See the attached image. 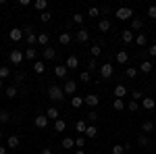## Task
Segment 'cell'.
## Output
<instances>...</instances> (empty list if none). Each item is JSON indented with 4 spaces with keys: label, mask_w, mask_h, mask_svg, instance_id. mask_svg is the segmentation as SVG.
<instances>
[{
    "label": "cell",
    "mask_w": 156,
    "mask_h": 154,
    "mask_svg": "<svg viewBox=\"0 0 156 154\" xmlns=\"http://www.w3.org/2000/svg\"><path fill=\"white\" fill-rule=\"evenodd\" d=\"M48 98H50V100H56V102L65 100V92H62V88H58V85H50V88H48Z\"/></svg>",
    "instance_id": "obj_1"
},
{
    "label": "cell",
    "mask_w": 156,
    "mask_h": 154,
    "mask_svg": "<svg viewBox=\"0 0 156 154\" xmlns=\"http://www.w3.org/2000/svg\"><path fill=\"white\" fill-rule=\"evenodd\" d=\"M115 17L121 19V21H127V19H131V17H133V11L129 9V6H121V9L115 11Z\"/></svg>",
    "instance_id": "obj_2"
},
{
    "label": "cell",
    "mask_w": 156,
    "mask_h": 154,
    "mask_svg": "<svg viewBox=\"0 0 156 154\" xmlns=\"http://www.w3.org/2000/svg\"><path fill=\"white\" fill-rule=\"evenodd\" d=\"M112 73H115V67H112L110 63L100 65V77H102V79H110V77H112Z\"/></svg>",
    "instance_id": "obj_3"
},
{
    "label": "cell",
    "mask_w": 156,
    "mask_h": 154,
    "mask_svg": "<svg viewBox=\"0 0 156 154\" xmlns=\"http://www.w3.org/2000/svg\"><path fill=\"white\" fill-rule=\"evenodd\" d=\"M9 38H11L12 42H19V40H23V29H21V27H12L11 31H9Z\"/></svg>",
    "instance_id": "obj_4"
},
{
    "label": "cell",
    "mask_w": 156,
    "mask_h": 154,
    "mask_svg": "<svg viewBox=\"0 0 156 154\" xmlns=\"http://www.w3.org/2000/svg\"><path fill=\"white\" fill-rule=\"evenodd\" d=\"M48 121H50V119L46 117V115H37V117L34 119L36 127H40V129H46V127H48Z\"/></svg>",
    "instance_id": "obj_5"
},
{
    "label": "cell",
    "mask_w": 156,
    "mask_h": 154,
    "mask_svg": "<svg viewBox=\"0 0 156 154\" xmlns=\"http://www.w3.org/2000/svg\"><path fill=\"white\" fill-rule=\"evenodd\" d=\"M75 40H77V42H79V44H85V42H87V40H90V31H87V29H83V27H81V29H79V31H77V34H75Z\"/></svg>",
    "instance_id": "obj_6"
},
{
    "label": "cell",
    "mask_w": 156,
    "mask_h": 154,
    "mask_svg": "<svg viewBox=\"0 0 156 154\" xmlns=\"http://www.w3.org/2000/svg\"><path fill=\"white\" fill-rule=\"evenodd\" d=\"M83 102H85V104H87L90 108H96V106H98V102H100V98H98L96 94H87V96L83 98Z\"/></svg>",
    "instance_id": "obj_7"
},
{
    "label": "cell",
    "mask_w": 156,
    "mask_h": 154,
    "mask_svg": "<svg viewBox=\"0 0 156 154\" xmlns=\"http://www.w3.org/2000/svg\"><path fill=\"white\" fill-rule=\"evenodd\" d=\"M75 90H77V83L73 81V79L65 81V85H62V92H65V94H71V96H75Z\"/></svg>",
    "instance_id": "obj_8"
},
{
    "label": "cell",
    "mask_w": 156,
    "mask_h": 154,
    "mask_svg": "<svg viewBox=\"0 0 156 154\" xmlns=\"http://www.w3.org/2000/svg\"><path fill=\"white\" fill-rule=\"evenodd\" d=\"M42 54H44V59H46V60H54V59H56V48L46 46L44 50H42Z\"/></svg>",
    "instance_id": "obj_9"
},
{
    "label": "cell",
    "mask_w": 156,
    "mask_h": 154,
    "mask_svg": "<svg viewBox=\"0 0 156 154\" xmlns=\"http://www.w3.org/2000/svg\"><path fill=\"white\" fill-rule=\"evenodd\" d=\"M11 63L12 65H21V63H23V52H21V50H12L11 52Z\"/></svg>",
    "instance_id": "obj_10"
},
{
    "label": "cell",
    "mask_w": 156,
    "mask_h": 154,
    "mask_svg": "<svg viewBox=\"0 0 156 154\" xmlns=\"http://www.w3.org/2000/svg\"><path fill=\"white\" fill-rule=\"evenodd\" d=\"M65 67H67V69H71V71H75V69H77V67H79V59H77V56H69V59H67V63H65Z\"/></svg>",
    "instance_id": "obj_11"
},
{
    "label": "cell",
    "mask_w": 156,
    "mask_h": 154,
    "mask_svg": "<svg viewBox=\"0 0 156 154\" xmlns=\"http://www.w3.org/2000/svg\"><path fill=\"white\" fill-rule=\"evenodd\" d=\"M67 73H69V69H67L65 65H56V67H54V75H56L58 79H65V77H67Z\"/></svg>",
    "instance_id": "obj_12"
},
{
    "label": "cell",
    "mask_w": 156,
    "mask_h": 154,
    "mask_svg": "<svg viewBox=\"0 0 156 154\" xmlns=\"http://www.w3.org/2000/svg\"><path fill=\"white\" fill-rule=\"evenodd\" d=\"M154 129H156L154 121H150V119H148V121H144V123H142V133H152Z\"/></svg>",
    "instance_id": "obj_13"
},
{
    "label": "cell",
    "mask_w": 156,
    "mask_h": 154,
    "mask_svg": "<svg viewBox=\"0 0 156 154\" xmlns=\"http://www.w3.org/2000/svg\"><path fill=\"white\" fill-rule=\"evenodd\" d=\"M19 144H21V140H19V135H11V138L6 140V148H9V150H15V148H17Z\"/></svg>",
    "instance_id": "obj_14"
},
{
    "label": "cell",
    "mask_w": 156,
    "mask_h": 154,
    "mask_svg": "<svg viewBox=\"0 0 156 154\" xmlns=\"http://www.w3.org/2000/svg\"><path fill=\"white\" fill-rule=\"evenodd\" d=\"M142 106H144L146 110H154V108H156V100L148 96V98H144V100H142Z\"/></svg>",
    "instance_id": "obj_15"
},
{
    "label": "cell",
    "mask_w": 156,
    "mask_h": 154,
    "mask_svg": "<svg viewBox=\"0 0 156 154\" xmlns=\"http://www.w3.org/2000/svg\"><path fill=\"white\" fill-rule=\"evenodd\" d=\"M121 38H123V42H125V44H131V42H135V34H133L131 29H125Z\"/></svg>",
    "instance_id": "obj_16"
},
{
    "label": "cell",
    "mask_w": 156,
    "mask_h": 154,
    "mask_svg": "<svg viewBox=\"0 0 156 154\" xmlns=\"http://www.w3.org/2000/svg\"><path fill=\"white\" fill-rule=\"evenodd\" d=\"M85 138H90V140H94L98 135V127L96 125H87V129H85V133H83Z\"/></svg>",
    "instance_id": "obj_17"
},
{
    "label": "cell",
    "mask_w": 156,
    "mask_h": 154,
    "mask_svg": "<svg viewBox=\"0 0 156 154\" xmlns=\"http://www.w3.org/2000/svg\"><path fill=\"white\" fill-rule=\"evenodd\" d=\"M71 40H73V36L69 34V31H65V34H60V36H58V42L62 44V46H69V44H71Z\"/></svg>",
    "instance_id": "obj_18"
},
{
    "label": "cell",
    "mask_w": 156,
    "mask_h": 154,
    "mask_svg": "<svg viewBox=\"0 0 156 154\" xmlns=\"http://www.w3.org/2000/svg\"><path fill=\"white\" fill-rule=\"evenodd\" d=\"M127 60H129V54H127V50H119V52H117V63H119V65H125Z\"/></svg>",
    "instance_id": "obj_19"
},
{
    "label": "cell",
    "mask_w": 156,
    "mask_h": 154,
    "mask_svg": "<svg viewBox=\"0 0 156 154\" xmlns=\"http://www.w3.org/2000/svg\"><path fill=\"white\" fill-rule=\"evenodd\" d=\"M115 96H117V98H121V100H123V98H125V96H127V88H125V85H123V83H119V85H117V88H115Z\"/></svg>",
    "instance_id": "obj_20"
},
{
    "label": "cell",
    "mask_w": 156,
    "mask_h": 154,
    "mask_svg": "<svg viewBox=\"0 0 156 154\" xmlns=\"http://www.w3.org/2000/svg\"><path fill=\"white\" fill-rule=\"evenodd\" d=\"M46 117L52 119V121H58V117H60V115H58V108H56V106H50L48 110H46Z\"/></svg>",
    "instance_id": "obj_21"
},
{
    "label": "cell",
    "mask_w": 156,
    "mask_h": 154,
    "mask_svg": "<svg viewBox=\"0 0 156 154\" xmlns=\"http://www.w3.org/2000/svg\"><path fill=\"white\" fill-rule=\"evenodd\" d=\"M98 29H100L102 34H106L108 29H110V21H108V19H100V21H98Z\"/></svg>",
    "instance_id": "obj_22"
},
{
    "label": "cell",
    "mask_w": 156,
    "mask_h": 154,
    "mask_svg": "<svg viewBox=\"0 0 156 154\" xmlns=\"http://www.w3.org/2000/svg\"><path fill=\"white\" fill-rule=\"evenodd\" d=\"M34 9L40 11V13H44L46 9H48V2H46V0H36V2H34Z\"/></svg>",
    "instance_id": "obj_23"
},
{
    "label": "cell",
    "mask_w": 156,
    "mask_h": 154,
    "mask_svg": "<svg viewBox=\"0 0 156 154\" xmlns=\"http://www.w3.org/2000/svg\"><path fill=\"white\" fill-rule=\"evenodd\" d=\"M152 69H154V65H152L150 60H144V63L140 65V71L142 73H152Z\"/></svg>",
    "instance_id": "obj_24"
},
{
    "label": "cell",
    "mask_w": 156,
    "mask_h": 154,
    "mask_svg": "<svg viewBox=\"0 0 156 154\" xmlns=\"http://www.w3.org/2000/svg\"><path fill=\"white\" fill-rule=\"evenodd\" d=\"M65 129H67V123H65L62 119H58V121H54V131H56V133H62Z\"/></svg>",
    "instance_id": "obj_25"
},
{
    "label": "cell",
    "mask_w": 156,
    "mask_h": 154,
    "mask_svg": "<svg viewBox=\"0 0 156 154\" xmlns=\"http://www.w3.org/2000/svg\"><path fill=\"white\" fill-rule=\"evenodd\" d=\"M85 129H87V121H85V119L77 121V125H75V131H77V133H85Z\"/></svg>",
    "instance_id": "obj_26"
},
{
    "label": "cell",
    "mask_w": 156,
    "mask_h": 154,
    "mask_svg": "<svg viewBox=\"0 0 156 154\" xmlns=\"http://www.w3.org/2000/svg\"><path fill=\"white\" fill-rule=\"evenodd\" d=\"M135 44H137L140 48H144L146 44H148V38H146V34H137V36H135Z\"/></svg>",
    "instance_id": "obj_27"
},
{
    "label": "cell",
    "mask_w": 156,
    "mask_h": 154,
    "mask_svg": "<svg viewBox=\"0 0 156 154\" xmlns=\"http://www.w3.org/2000/svg\"><path fill=\"white\" fill-rule=\"evenodd\" d=\"M48 42H50V36L48 34H40V36H37V44H40V46H48Z\"/></svg>",
    "instance_id": "obj_28"
},
{
    "label": "cell",
    "mask_w": 156,
    "mask_h": 154,
    "mask_svg": "<svg viewBox=\"0 0 156 154\" xmlns=\"http://www.w3.org/2000/svg\"><path fill=\"white\" fill-rule=\"evenodd\" d=\"M34 71H36L37 75H42V73L46 71V65H44L42 60H36V63H34Z\"/></svg>",
    "instance_id": "obj_29"
},
{
    "label": "cell",
    "mask_w": 156,
    "mask_h": 154,
    "mask_svg": "<svg viewBox=\"0 0 156 154\" xmlns=\"http://www.w3.org/2000/svg\"><path fill=\"white\" fill-rule=\"evenodd\" d=\"M73 146H75V140L73 138H62V148L65 150H71Z\"/></svg>",
    "instance_id": "obj_30"
},
{
    "label": "cell",
    "mask_w": 156,
    "mask_h": 154,
    "mask_svg": "<svg viewBox=\"0 0 156 154\" xmlns=\"http://www.w3.org/2000/svg\"><path fill=\"white\" fill-rule=\"evenodd\" d=\"M25 40H27L29 48H34V44H37V34H27V36H25Z\"/></svg>",
    "instance_id": "obj_31"
},
{
    "label": "cell",
    "mask_w": 156,
    "mask_h": 154,
    "mask_svg": "<svg viewBox=\"0 0 156 154\" xmlns=\"http://www.w3.org/2000/svg\"><path fill=\"white\" fill-rule=\"evenodd\" d=\"M36 56H37V50H36V48H27V50H25V59L36 60Z\"/></svg>",
    "instance_id": "obj_32"
},
{
    "label": "cell",
    "mask_w": 156,
    "mask_h": 154,
    "mask_svg": "<svg viewBox=\"0 0 156 154\" xmlns=\"http://www.w3.org/2000/svg\"><path fill=\"white\" fill-rule=\"evenodd\" d=\"M96 69H100V67H98V60H96V59H90V60H87V71L94 73Z\"/></svg>",
    "instance_id": "obj_33"
},
{
    "label": "cell",
    "mask_w": 156,
    "mask_h": 154,
    "mask_svg": "<svg viewBox=\"0 0 156 154\" xmlns=\"http://www.w3.org/2000/svg\"><path fill=\"white\" fill-rule=\"evenodd\" d=\"M90 52H92V59H98V56L102 54V48L98 46V44H94V46L90 48Z\"/></svg>",
    "instance_id": "obj_34"
},
{
    "label": "cell",
    "mask_w": 156,
    "mask_h": 154,
    "mask_svg": "<svg viewBox=\"0 0 156 154\" xmlns=\"http://www.w3.org/2000/svg\"><path fill=\"white\" fill-rule=\"evenodd\" d=\"M142 25H144V21L142 19H131V31H135V29H142Z\"/></svg>",
    "instance_id": "obj_35"
},
{
    "label": "cell",
    "mask_w": 156,
    "mask_h": 154,
    "mask_svg": "<svg viewBox=\"0 0 156 154\" xmlns=\"http://www.w3.org/2000/svg\"><path fill=\"white\" fill-rule=\"evenodd\" d=\"M71 104H73V108H79L81 104H85V102H83V98H81V96H73Z\"/></svg>",
    "instance_id": "obj_36"
},
{
    "label": "cell",
    "mask_w": 156,
    "mask_h": 154,
    "mask_svg": "<svg viewBox=\"0 0 156 154\" xmlns=\"http://www.w3.org/2000/svg\"><path fill=\"white\" fill-rule=\"evenodd\" d=\"M50 19H52V13H50V11H44V13H40V21H42V23H48Z\"/></svg>",
    "instance_id": "obj_37"
},
{
    "label": "cell",
    "mask_w": 156,
    "mask_h": 154,
    "mask_svg": "<svg viewBox=\"0 0 156 154\" xmlns=\"http://www.w3.org/2000/svg\"><path fill=\"white\" fill-rule=\"evenodd\" d=\"M17 92H19V90H17V85H9V88H6V98H15Z\"/></svg>",
    "instance_id": "obj_38"
},
{
    "label": "cell",
    "mask_w": 156,
    "mask_h": 154,
    "mask_svg": "<svg viewBox=\"0 0 156 154\" xmlns=\"http://www.w3.org/2000/svg\"><path fill=\"white\" fill-rule=\"evenodd\" d=\"M137 144H140V146H148V144H150L148 135H146V133H140V135H137Z\"/></svg>",
    "instance_id": "obj_39"
},
{
    "label": "cell",
    "mask_w": 156,
    "mask_h": 154,
    "mask_svg": "<svg viewBox=\"0 0 156 154\" xmlns=\"http://www.w3.org/2000/svg\"><path fill=\"white\" fill-rule=\"evenodd\" d=\"M127 77H129V79H133V77H137V73H140V69H135V67H127Z\"/></svg>",
    "instance_id": "obj_40"
},
{
    "label": "cell",
    "mask_w": 156,
    "mask_h": 154,
    "mask_svg": "<svg viewBox=\"0 0 156 154\" xmlns=\"http://www.w3.org/2000/svg\"><path fill=\"white\" fill-rule=\"evenodd\" d=\"M79 79H81L83 83H90V81H92V73H90V71H83L81 75H79Z\"/></svg>",
    "instance_id": "obj_41"
},
{
    "label": "cell",
    "mask_w": 156,
    "mask_h": 154,
    "mask_svg": "<svg viewBox=\"0 0 156 154\" xmlns=\"http://www.w3.org/2000/svg\"><path fill=\"white\" fill-rule=\"evenodd\" d=\"M131 98L137 102V100H144V94H142V90H133L131 92Z\"/></svg>",
    "instance_id": "obj_42"
},
{
    "label": "cell",
    "mask_w": 156,
    "mask_h": 154,
    "mask_svg": "<svg viewBox=\"0 0 156 154\" xmlns=\"http://www.w3.org/2000/svg\"><path fill=\"white\" fill-rule=\"evenodd\" d=\"M9 113L6 110H0V125H4V123H9Z\"/></svg>",
    "instance_id": "obj_43"
},
{
    "label": "cell",
    "mask_w": 156,
    "mask_h": 154,
    "mask_svg": "<svg viewBox=\"0 0 156 154\" xmlns=\"http://www.w3.org/2000/svg\"><path fill=\"white\" fill-rule=\"evenodd\" d=\"M11 75V69L9 67H0V79H6Z\"/></svg>",
    "instance_id": "obj_44"
},
{
    "label": "cell",
    "mask_w": 156,
    "mask_h": 154,
    "mask_svg": "<svg viewBox=\"0 0 156 154\" xmlns=\"http://www.w3.org/2000/svg\"><path fill=\"white\" fill-rule=\"evenodd\" d=\"M96 119H98V113H96V110H90V113H87V117H85V121H90V123H94Z\"/></svg>",
    "instance_id": "obj_45"
},
{
    "label": "cell",
    "mask_w": 156,
    "mask_h": 154,
    "mask_svg": "<svg viewBox=\"0 0 156 154\" xmlns=\"http://www.w3.org/2000/svg\"><path fill=\"white\" fill-rule=\"evenodd\" d=\"M123 106H125V104H123V100H121V98H117V100L112 102V108H115V110H123Z\"/></svg>",
    "instance_id": "obj_46"
},
{
    "label": "cell",
    "mask_w": 156,
    "mask_h": 154,
    "mask_svg": "<svg viewBox=\"0 0 156 154\" xmlns=\"http://www.w3.org/2000/svg\"><path fill=\"white\" fill-rule=\"evenodd\" d=\"M75 146H77V148H83L85 146V135H79V138L75 140Z\"/></svg>",
    "instance_id": "obj_47"
},
{
    "label": "cell",
    "mask_w": 156,
    "mask_h": 154,
    "mask_svg": "<svg viewBox=\"0 0 156 154\" xmlns=\"http://www.w3.org/2000/svg\"><path fill=\"white\" fill-rule=\"evenodd\" d=\"M110 152H112V154H123V152H125V148H123L121 144H117V146H112V150H110Z\"/></svg>",
    "instance_id": "obj_48"
},
{
    "label": "cell",
    "mask_w": 156,
    "mask_h": 154,
    "mask_svg": "<svg viewBox=\"0 0 156 154\" xmlns=\"http://www.w3.org/2000/svg\"><path fill=\"white\" fill-rule=\"evenodd\" d=\"M73 23H75V25H81V23H83V15H79V13H77V15H73Z\"/></svg>",
    "instance_id": "obj_49"
},
{
    "label": "cell",
    "mask_w": 156,
    "mask_h": 154,
    "mask_svg": "<svg viewBox=\"0 0 156 154\" xmlns=\"http://www.w3.org/2000/svg\"><path fill=\"white\" fill-rule=\"evenodd\" d=\"M127 108H129V110H131V113H135V110H137V108H140V102H135V100H131V102H129V104H127Z\"/></svg>",
    "instance_id": "obj_50"
},
{
    "label": "cell",
    "mask_w": 156,
    "mask_h": 154,
    "mask_svg": "<svg viewBox=\"0 0 156 154\" xmlns=\"http://www.w3.org/2000/svg\"><path fill=\"white\" fill-rule=\"evenodd\" d=\"M87 15H90V17H98V15H100V9H96V6H92Z\"/></svg>",
    "instance_id": "obj_51"
},
{
    "label": "cell",
    "mask_w": 156,
    "mask_h": 154,
    "mask_svg": "<svg viewBox=\"0 0 156 154\" xmlns=\"http://www.w3.org/2000/svg\"><path fill=\"white\" fill-rule=\"evenodd\" d=\"M15 81H17V83L25 81V73H17V75H15Z\"/></svg>",
    "instance_id": "obj_52"
},
{
    "label": "cell",
    "mask_w": 156,
    "mask_h": 154,
    "mask_svg": "<svg viewBox=\"0 0 156 154\" xmlns=\"http://www.w3.org/2000/svg\"><path fill=\"white\" fill-rule=\"evenodd\" d=\"M148 17L156 19V6H150V9H148Z\"/></svg>",
    "instance_id": "obj_53"
},
{
    "label": "cell",
    "mask_w": 156,
    "mask_h": 154,
    "mask_svg": "<svg viewBox=\"0 0 156 154\" xmlns=\"http://www.w3.org/2000/svg\"><path fill=\"white\" fill-rule=\"evenodd\" d=\"M148 54H150L152 59H156V44H154V46H150V48H148Z\"/></svg>",
    "instance_id": "obj_54"
},
{
    "label": "cell",
    "mask_w": 156,
    "mask_h": 154,
    "mask_svg": "<svg viewBox=\"0 0 156 154\" xmlns=\"http://www.w3.org/2000/svg\"><path fill=\"white\" fill-rule=\"evenodd\" d=\"M23 31H25V36H27V34H34V29H31V25H25V27H23Z\"/></svg>",
    "instance_id": "obj_55"
},
{
    "label": "cell",
    "mask_w": 156,
    "mask_h": 154,
    "mask_svg": "<svg viewBox=\"0 0 156 154\" xmlns=\"http://www.w3.org/2000/svg\"><path fill=\"white\" fill-rule=\"evenodd\" d=\"M29 4H34V2H29V0H19V6H29Z\"/></svg>",
    "instance_id": "obj_56"
},
{
    "label": "cell",
    "mask_w": 156,
    "mask_h": 154,
    "mask_svg": "<svg viewBox=\"0 0 156 154\" xmlns=\"http://www.w3.org/2000/svg\"><path fill=\"white\" fill-rule=\"evenodd\" d=\"M9 152V150H6V146H2V144H0V154H6Z\"/></svg>",
    "instance_id": "obj_57"
},
{
    "label": "cell",
    "mask_w": 156,
    "mask_h": 154,
    "mask_svg": "<svg viewBox=\"0 0 156 154\" xmlns=\"http://www.w3.org/2000/svg\"><path fill=\"white\" fill-rule=\"evenodd\" d=\"M42 154H52V148H44V150H42Z\"/></svg>",
    "instance_id": "obj_58"
},
{
    "label": "cell",
    "mask_w": 156,
    "mask_h": 154,
    "mask_svg": "<svg viewBox=\"0 0 156 154\" xmlns=\"http://www.w3.org/2000/svg\"><path fill=\"white\" fill-rule=\"evenodd\" d=\"M75 154H85V152L83 150H75Z\"/></svg>",
    "instance_id": "obj_59"
},
{
    "label": "cell",
    "mask_w": 156,
    "mask_h": 154,
    "mask_svg": "<svg viewBox=\"0 0 156 154\" xmlns=\"http://www.w3.org/2000/svg\"><path fill=\"white\" fill-rule=\"evenodd\" d=\"M0 140H2V129H0Z\"/></svg>",
    "instance_id": "obj_60"
},
{
    "label": "cell",
    "mask_w": 156,
    "mask_h": 154,
    "mask_svg": "<svg viewBox=\"0 0 156 154\" xmlns=\"http://www.w3.org/2000/svg\"><path fill=\"white\" fill-rule=\"evenodd\" d=\"M0 88H2V79H0Z\"/></svg>",
    "instance_id": "obj_61"
}]
</instances>
